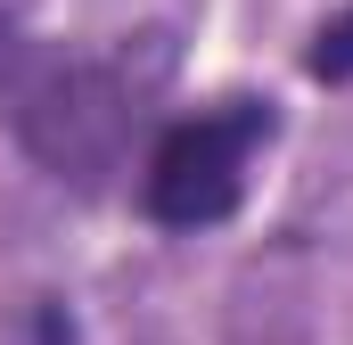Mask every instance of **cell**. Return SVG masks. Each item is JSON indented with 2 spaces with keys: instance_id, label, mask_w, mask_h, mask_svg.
Wrapping results in <instances>:
<instances>
[{
  "instance_id": "1",
  "label": "cell",
  "mask_w": 353,
  "mask_h": 345,
  "mask_svg": "<svg viewBox=\"0 0 353 345\" xmlns=\"http://www.w3.org/2000/svg\"><path fill=\"white\" fill-rule=\"evenodd\" d=\"M263 140H271V107H255V99H222V107L173 124L148 157V181H140L148 214L165 230H205V222L239 214L247 165H255Z\"/></svg>"
},
{
  "instance_id": "3",
  "label": "cell",
  "mask_w": 353,
  "mask_h": 345,
  "mask_svg": "<svg viewBox=\"0 0 353 345\" xmlns=\"http://www.w3.org/2000/svg\"><path fill=\"white\" fill-rule=\"evenodd\" d=\"M312 83H353V8L337 17V25H321V41H312Z\"/></svg>"
},
{
  "instance_id": "4",
  "label": "cell",
  "mask_w": 353,
  "mask_h": 345,
  "mask_svg": "<svg viewBox=\"0 0 353 345\" xmlns=\"http://www.w3.org/2000/svg\"><path fill=\"white\" fill-rule=\"evenodd\" d=\"M0 58H8V17H0Z\"/></svg>"
},
{
  "instance_id": "2",
  "label": "cell",
  "mask_w": 353,
  "mask_h": 345,
  "mask_svg": "<svg viewBox=\"0 0 353 345\" xmlns=\"http://www.w3.org/2000/svg\"><path fill=\"white\" fill-rule=\"evenodd\" d=\"M50 124H74L58 148H50V165L83 172V165H107L115 157V140H123V99L99 83V75H58V83L33 99V115H25V132H50Z\"/></svg>"
}]
</instances>
